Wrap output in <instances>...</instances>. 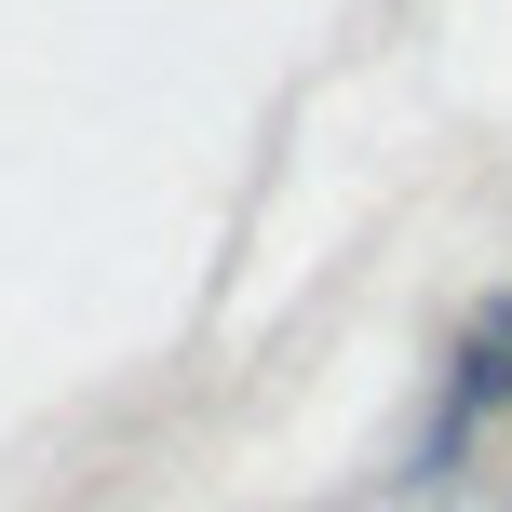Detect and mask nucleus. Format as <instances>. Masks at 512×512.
<instances>
[{
  "instance_id": "f257e3e1",
  "label": "nucleus",
  "mask_w": 512,
  "mask_h": 512,
  "mask_svg": "<svg viewBox=\"0 0 512 512\" xmlns=\"http://www.w3.org/2000/svg\"><path fill=\"white\" fill-rule=\"evenodd\" d=\"M459 405H512V337H486V351H472V378H459Z\"/></svg>"
},
{
  "instance_id": "f03ea898",
  "label": "nucleus",
  "mask_w": 512,
  "mask_h": 512,
  "mask_svg": "<svg viewBox=\"0 0 512 512\" xmlns=\"http://www.w3.org/2000/svg\"><path fill=\"white\" fill-rule=\"evenodd\" d=\"M486 337H512V297H486Z\"/></svg>"
}]
</instances>
